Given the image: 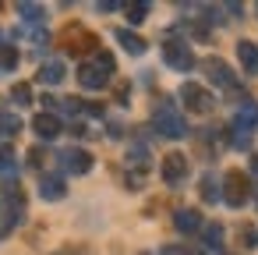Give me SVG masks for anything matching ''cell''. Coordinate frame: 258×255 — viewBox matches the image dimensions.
Here are the masks:
<instances>
[{
    "mask_svg": "<svg viewBox=\"0 0 258 255\" xmlns=\"http://www.w3.org/2000/svg\"><path fill=\"white\" fill-rule=\"evenodd\" d=\"M22 131V121L15 117V114H8L4 107H0V138H15Z\"/></svg>",
    "mask_w": 258,
    "mask_h": 255,
    "instance_id": "18",
    "label": "cell"
},
{
    "mask_svg": "<svg viewBox=\"0 0 258 255\" xmlns=\"http://www.w3.org/2000/svg\"><path fill=\"white\" fill-rule=\"evenodd\" d=\"M0 170H4V174H18V163H15V149L11 145H0Z\"/></svg>",
    "mask_w": 258,
    "mask_h": 255,
    "instance_id": "22",
    "label": "cell"
},
{
    "mask_svg": "<svg viewBox=\"0 0 258 255\" xmlns=\"http://www.w3.org/2000/svg\"><path fill=\"white\" fill-rule=\"evenodd\" d=\"M113 68H117V64H113V54L96 50L92 61H85V64L78 68V82H82V89H103V85H110Z\"/></svg>",
    "mask_w": 258,
    "mask_h": 255,
    "instance_id": "1",
    "label": "cell"
},
{
    "mask_svg": "<svg viewBox=\"0 0 258 255\" xmlns=\"http://www.w3.org/2000/svg\"><path fill=\"white\" fill-rule=\"evenodd\" d=\"M117 43H120L127 54H135V57H138V54H145V39H142V36H135V32H127V29H117Z\"/></svg>",
    "mask_w": 258,
    "mask_h": 255,
    "instance_id": "17",
    "label": "cell"
},
{
    "mask_svg": "<svg viewBox=\"0 0 258 255\" xmlns=\"http://www.w3.org/2000/svg\"><path fill=\"white\" fill-rule=\"evenodd\" d=\"M173 227H177L180 234H195V230L202 227V216H198L195 209H177V213H173Z\"/></svg>",
    "mask_w": 258,
    "mask_h": 255,
    "instance_id": "16",
    "label": "cell"
},
{
    "mask_svg": "<svg viewBox=\"0 0 258 255\" xmlns=\"http://www.w3.org/2000/svg\"><path fill=\"white\" fill-rule=\"evenodd\" d=\"M57 160H60V167H64L68 174H89V170H92V156H89L85 149H64Z\"/></svg>",
    "mask_w": 258,
    "mask_h": 255,
    "instance_id": "10",
    "label": "cell"
},
{
    "mask_svg": "<svg viewBox=\"0 0 258 255\" xmlns=\"http://www.w3.org/2000/svg\"><path fill=\"white\" fill-rule=\"evenodd\" d=\"M0 68H4V71H15L18 68V50L15 46H0Z\"/></svg>",
    "mask_w": 258,
    "mask_h": 255,
    "instance_id": "24",
    "label": "cell"
},
{
    "mask_svg": "<svg viewBox=\"0 0 258 255\" xmlns=\"http://www.w3.org/2000/svg\"><path fill=\"white\" fill-rule=\"evenodd\" d=\"M18 15H22L25 22H36V25H39V22L46 18V11H43V4H29V0H22V4H18Z\"/></svg>",
    "mask_w": 258,
    "mask_h": 255,
    "instance_id": "20",
    "label": "cell"
},
{
    "mask_svg": "<svg viewBox=\"0 0 258 255\" xmlns=\"http://www.w3.org/2000/svg\"><path fill=\"white\" fill-rule=\"evenodd\" d=\"M163 255H198V251H191V248H180V244H166V248H163Z\"/></svg>",
    "mask_w": 258,
    "mask_h": 255,
    "instance_id": "28",
    "label": "cell"
},
{
    "mask_svg": "<svg viewBox=\"0 0 258 255\" xmlns=\"http://www.w3.org/2000/svg\"><path fill=\"white\" fill-rule=\"evenodd\" d=\"M11 99H15L18 107H32V85H25V82H18V85L11 89Z\"/></svg>",
    "mask_w": 258,
    "mask_h": 255,
    "instance_id": "21",
    "label": "cell"
},
{
    "mask_svg": "<svg viewBox=\"0 0 258 255\" xmlns=\"http://www.w3.org/2000/svg\"><path fill=\"white\" fill-rule=\"evenodd\" d=\"M124 11H127V22H131V25H142V22L149 18V4H127Z\"/></svg>",
    "mask_w": 258,
    "mask_h": 255,
    "instance_id": "23",
    "label": "cell"
},
{
    "mask_svg": "<svg viewBox=\"0 0 258 255\" xmlns=\"http://www.w3.org/2000/svg\"><path fill=\"white\" fill-rule=\"evenodd\" d=\"M202 71H205V75H209V82H212V85H219V89H233V85H237V78H233L230 64H226V61H219V57L202 61Z\"/></svg>",
    "mask_w": 258,
    "mask_h": 255,
    "instance_id": "8",
    "label": "cell"
},
{
    "mask_svg": "<svg viewBox=\"0 0 258 255\" xmlns=\"http://www.w3.org/2000/svg\"><path fill=\"white\" fill-rule=\"evenodd\" d=\"M237 57H240V68H244V75H258V43H251V39H240V43H237Z\"/></svg>",
    "mask_w": 258,
    "mask_h": 255,
    "instance_id": "14",
    "label": "cell"
},
{
    "mask_svg": "<svg viewBox=\"0 0 258 255\" xmlns=\"http://www.w3.org/2000/svg\"><path fill=\"white\" fill-rule=\"evenodd\" d=\"M254 11H258V8H254Z\"/></svg>",
    "mask_w": 258,
    "mask_h": 255,
    "instance_id": "32",
    "label": "cell"
},
{
    "mask_svg": "<svg viewBox=\"0 0 258 255\" xmlns=\"http://www.w3.org/2000/svg\"><path fill=\"white\" fill-rule=\"evenodd\" d=\"M163 61L173 68V71H191L195 68V54L187 43H177V39H166L163 43Z\"/></svg>",
    "mask_w": 258,
    "mask_h": 255,
    "instance_id": "7",
    "label": "cell"
},
{
    "mask_svg": "<svg viewBox=\"0 0 258 255\" xmlns=\"http://www.w3.org/2000/svg\"><path fill=\"white\" fill-rule=\"evenodd\" d=\"M60 43L68 46V54H85V50H96V46H99V39H96V36H92L85 25H78V22L64 29Z\"/></svg>",
    "mask_w": 258,
    "mask_h": 255,
    "instance_id": "6",
    "label": "cell"
},
{
    "mask_svg": "<svg viewBox=\"0 0 258 255\" xmlns=\"http://www.w3.org/2000/svg\"><path fill=\"white\" fill-rule=\"evenodd\" d=\"M64 75H68L64 61H46V64L39 68V82H43V85H60Z\"/></svg>",
    "mask_w": 258,
    "mask_h": 255,
    "instance_id": "15",
    "label": "cell"
},
{
    "mask_svg": "<svg viewBox=\"0 0 258 255\" xmlns=\"http://www.w3.org/2000/svg\"><path fill=\"white\" fill-rule=\"evenodd\" d=\"M240 241H244V248H258V230L254 227H240Z\"/></svg>",
    "mask_w": 258,
    "mask_h": 255,
    "instance_id": "27",
    "label": "cell"
},
{
    "mask_svg": "<svg viewBox=\"0 0 258 255\" xmlns=\"http://www.w3.org/2000/svg\"><path fill=\"white\" fill-rule=\"evenodd\" d=\"M25 216V195L18 191V184L11 181L4 188V198H0V237H8Z\"/></svg>",
    "mask_w": 258,
    "mask_h": 255,
    "instance_id": "3",
    "label": "cell"
},
{
    "mask_svg": "<svg viewBox=\"0 0 258 255\" xmlns=\"http://www.w3.org/2000/svg\"><path fill=\"white\" fill-rule=\"evenodd\" d=\"M57 255H75V251H57Z\"/></svg>",
    "mask_w": 258,
    "mask_h": 255,
    "instance_id": "30",
    "label": "cell"
},
{
    "mask_svg": "<svg viewBox=\"0 0 258 255\" xmlns=\"http://www.w3.org/2000/svg\"><path fill=\"white\" fill-rule=\"evenodd\" d=\"M152 128L163 135V138H184L187 135V121L184 114L170 103V99H159L156 110H152Z\"/></svg>",
    "mask_w": 258,
    "mask_h": 255,
    "instance_id": "2",
    "label": "cell"
},
{
    "mask_svg": "<svg viewBox=\"0 0 258 255\" xmlns=\"http://www.w3.org/2000/svg\"><path fill=\"white\" fill-rule=\"evenodd\" d=\"M142 255H149V251H142Z\"/></svg>",
    "mask_w": 258,
    "mask_h": 255,
    "instance_id": "31",
    "label": "cell"
},
{
    "mask_svg": "<svg viewBox=\"0 0 258 255\" xmlns=\"http://www.w3.org/2000/svg\"><path fill=\"white\" fill-rule=\"evenodd\" d=\"M32 131H36L43 142H50V138L60 135V117H57V114H39V117H32Z\"/></svg>",
    "mask_w": 258,
    "mask_h": 255,
    "instance_id": "12",
    "label": "cell"
},
{
    "mask_svg": "<svg viewBox=\"0 0 258 255\" xmlns=\"http://www.w3.org/2000/svg\"><path fill=\"white\" fill-rule=\"evenodd\" d=\"M39 195H43L46 202H60V198L68 195L64 177H57V174H43V177H39Z\"/></svg>",
    "mask_w": 258,
    "mask_h": 255,
    "instance_id": "13",
    "label": "cell"
},
{
    "mask_svg": "<svg viewBox=\"0 0 258 255\" xmlns=\"http://www.w3.org/2000/svg\"><path fill=\"white\" fill-rule=\"evenodd\" d=\"M180 99H184V107H187L191 114H209V110L216 107L212 92L202 89L198 82H184V85H180Z\"/></svg>",
    "mask_w": 258,
    "mask_h": 255,
    "instance_id": "5",
    "label": "cell"
},
{
    "mask_svg": "<svg viewBox=\"0 0 258 255\" xmlns=\"http://www.w3.org/2000/svg\"><path fill=\"white\" fill-rule=\"evenodd\" d=\"M43 160H46L43 149H32V152H29V163H32V167H43Z\"/></svg>",
    "mask_w": 258,
    "mask_h": 255,
    "instance_id": "29",
    "label": "cell"
},
{
    "mask_svg": "<svg viewBox=\"0 0 258 255\" xmlns=\"http://www.w3.org/2000/svg\"><path fill=\"white\" fill-rule=\"evenodd\" d=\"M53 107H60L64 114H82V110H85V107H82V99H75V96H71V99H60V103L53 99Z\"/></svg>",
    "mask_w": 258,
    "mask_h": 255,
    "instance_id": "26",
    "label": "cell"
},
{
    "mask_svg": "<svg viewBox=\"0 0 258 255\" xmlns=\"http://www.w3.org/2000/svg\"><path fill=\"white\" fill-rule=\"evenodd\" d=\"M205 248L209 251L223 248V223H205Z\"/></svg>",
    "mask_w": 258,
    "mask_h": 255,
    "instance_id": "19",
    "label": "cell"
},
{
    "mask_svg": "<svg viewBox=\"0 0 258 255\" xmlns=\"http://www.w3.org/2000/svg\"><path fill=\"white\" fill-rule=\"evenodd\" d=\"M159 174H163V181H166V184H180V181L187 177V156H180V152H170V156H163V167H159Z\"/></svg>",
    "mask_w": 258,
    "mask_h": 255,
    "instance_id": "9",
    "label": "cell"
},
{
    "mask_svg": "<svg viewBox=\"0 0 258 255\" xmlns=\"http://www.w3.org/2000/svg\"><path fill=\"white\" fill-rule=\"evenodd\" d=\"M202 198H205V202H216V198H219V188H216V177H212V174L202 177Z\"/></svg>",
    "mask_w": 258,
    "mask_h": 255,
    "instance_id": "25",
    "label": "cell"
},
{
    "mask_svg": "<svg viewBox=\"0 0 258 255\" xmlns=\"http://www.w3.org/2000/svg\"><path fill=\"white\" fill-rule=\"evenodd\" d=\"M258 128V103H240V110L233 114V131L237 135H247V131H254Z\"/></svg>",
    "mask_w": 258,
    "mask_h": 255,
    "instance_id": "11",
    "label": "cell"
},
{
    "mask_svg": "<svg viewBox=\"0 0 258 255\" xmlns=\"http://www.w3.org/2000/svg\"><path fill=\"white\" fill-rule=\"evenodd\" d=\"M223 184H226V191L219 195L230 209H240L247 198H251V181H247V174H240V170H230L226 177H223Z\"/></svg>",
    "mask_w": 258,
    "mask_h": 255,
    "instance_id": "4",
    "label": "cell"
}]
</instances>
